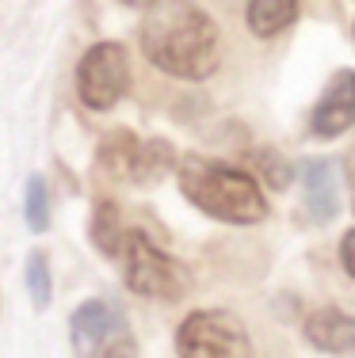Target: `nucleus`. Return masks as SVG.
<instances>
[{
	"label": "nucleus",
	"instance_id": "nucleus-1",
	"mask_svg": "<svg viewBox=\"0 0 355 358\" xmlns=\"http://www.w3.org/2000/svg\"><path fill=\"white\" fill-rule=\"evenodd\" d=\"M141 50L180 80H207L218 69V27L191 0H157L141 20Z\"/></svg>",
	"mask_w": 355,
	"mask_h": 358
},
{
	"label": "nucleus",
	"instance_id": "nucleus-2",
	"mask_svg": "<svg viewBox=\"0 0 355 358\" xmlns=\"http://www.w3.org/2000/svg\"><path fill=\"white\" fill-rule=\"evenodd\" d=\"M176 176H180V191L202 214L218 221H233V225H252V221L267 217L264 191L241 168L222 164V160H207V157H183Z\"/></svg>",
	"mask_w": 355,
	"mask_h": 358
},
{
	"label": "nucleus",
	"instance_id": "nucleus-3",
	"mask_svg": "<svg viewBox=\"0 0 355 358\" xmlns=\"http://www.w3.org/2000/svg\"><path fill=\"white\" fill-rule=\"evenodd\" d=\"M123 275L126 286L141 297H160V301H176L188 289V271L172 259L168 252H160L146 233H126L123 241Z\"/></svg>",
	"mask_w": 355,
	"mask_h": 358
},
{
	"label": "nucleus",
	"instance_id": "nucleus-4",
	"mask_svg": "<svg viewBox=\"0 0 355 358\" xmlns=\"http://www.w3.org/2000/svg\"><path fill=\"white\" fill-rule=\"evenodd\" d=\"M180 358H249V336L237 317L222 309H199L176 331Z\"/></svg>",
	"mask_w": 355,
	"mask_h": 358
},
{
	"label": "nucleus",
	"instance_id": "nucleus-5",
	"mask_svg": "<svg viewBox=\"0 0 355 358\" xmlns=\"http://www.w3.org/2000/svg\"><path fill=\"white\" fill-rule=\"evenodd\" d=\"M130 84V57L118 42H96L77 65V92L84 107L111 110Z\"/></svg>",
	"mask_w": 355,
	"mask_h": 358
},
{
	"label": "nucleus",
	"instance_id": "nucleus-6",
	"mask_svg": "<svg viewBox=\"0 0 355 358\" xmlns=\"http://www.w3.org/2000/svg\"><path fill=\"white\" fill-rule=\"evenodd\" d=\"M99 164L126 183H153L172 164V149L168 141H141L130 130H115L99 145Z\"/></svg>",
	"mask_w": 355,
	"mask_h": 358
},
{
	"label": "nucleus",
	"instance_id": "nucleus-7",
	"mask_svg": "<svg viewBox=\"0 0 355 358\" xmlns=\"http://www.w3.org/2000/svg\"><path fill=\"white\" fill-rule=\"evenodd\" d=\"M69 336L77 358H104L107 347L130 331H126V317L115 301H84L69 320Z\"/></svg>",
	"mask_w": 355,
	"mask_h": 358
},
{
	"label": "nucleus",
	"instance_id": "nucleus-8",
	"mask_svg": "<svg viewBox=\"0 0 355 358\" xmlns=\"http://www.w3.org/2000/svg\"><path fill=\"white\" fill-rule=\"evenodd\" d=\"M351 126H355V69H340L321 92L314 118H309V130L317 138H336V134L351 130Z\"/></svg>",
	"mask_w": 355,
	"mask_h": 358
},
{
	"label": "nucleus",
	"instance_id": "nucleus-9",
	"mask_svg": "<svg viewBox=\"0 0 355 358\" xmlns=\"http://www.w3.org/2000/svg\"><path fill=\"white\" fill-rule=\"evenodd\" d=\"M302 183H306V214L317 225H328L336 217V210H340V202H336V164L325 157L306 160Z\"/></svg>",
	"mask_w": 355,
	"mask_h": 358
},
{
	"label": "nucleus",
	"instance_id": "nucleus-10",
	"mask_svg": "<svg viewBox=\"0 0 355 358\" xmlns=\"http://www.w3.org/2000/svg\"><path fill=\"white\" fill-rule=\"evenodd\" d=\"M306 339L325 355H348L355 351V317L340 309H317L306 317Z\"/></svg>",
	"mask_w": 355,
	"mask_h": 358
},
{
	"label": "nucleus",
	"instance_id": "nucleus-11",
	"mask_svg": "<svg viewBox=\"0 0 355 358\" xmlns=\"http://www.w3.org/2000/svg\"><path fill=\"white\" fill-rule=\"evenodd\" d=\"M298 15V0H249V27L252 35L272 38L286 31Z\"/></svg>",
	"mask_w": 355,
	"mask_h": 358
},
{
	"label": "nucleus",
	"instance_id": "nucleus-12",
	"mask_svg": "<svg viewBox=\"0 0 355 358\" xmlns=\"http://www.w3.org/2000/svg\"><path fill=\"white\" fill-rule=\"evenodd\" d=\"M92 241H96L99 252H107V255H118V252H123L126 233H123L118 206H115L111 199H104V202L96 206V214H92Z\"/></svg>",
	"mask_w": 355,
	"mask_h": 358
},
{
	"label": "nucleus",
	"instance_id": "nucleus-13",
	"mask_svg": "<svg viewBox=\"0 0 355 358\" xmlns=\"http://www.w3.org/2000/svg\"><path fill=\"white\" fill-rule=\"evenodd\" d=\"M23 214H27L31 233H46L50 229V191H46V179L42 176L27 179V202H23Z\"/></svg>",
	"mask_w": 355,
	"mask_h": 358
},
{
	"label": "nucleus",
	"instance_id": "nucleus-14",
	"mask_svg": "<svg viewBox=\"0 0 355 358\" xmlns=\"http://www.w3.org/2000/svg\"><path fill=\"white\" fill-rule=\"evenodd\" d=\"M27 294L35 301V309H46L50 305V294H54V278H50V263L42 252H31L27 259Z\"/></svg>",
	"mask_w": 355,
	"mask_h": 358
},
{
	"label": "nucleus",
	"instance_id": "nucleus-15",
	"mask_svg": "<svg viewBox=\"0 0 355 358\" xmlns=\"http://www.w3.org/2000/svg\"><path fill=\"white\" fill-rule=\"evenodd\" d=\"M260 164H264V179L275 187V191H283V187L291 183V168H286L279 157H272V152H264V157H260Z\"/></svg>",
	"mask_w": 355,
	"mask_h": 358
},
{
	"label": "nucleus",
	"instance_id": "nucleus-16",
	"mask_svg": "<svg viewBox=\"0 0 355 358\" xmlns=\"http://www.w3.org/2000/svg\"><path fill=\"white\" fill-rule=\"evenodd\" d=\"M104 358H138V343H134L130 336H123V339H115V343L107 347Z\"/></svg>",
	"mask_w": 355,
	"mask_h": 358
},
{
	"label": "nucleus",
	"instance_id": "nucleus-17",
	"mask_svg": "<svg viewBox=\"0 0 355 358\" xmlns=\"http://www.w3.org/2000/svg\"><path fill=\"white\" fill-rule=\"evenodd\" d=\"M340 259H344V271L355 278V229L344 233V244H340Z\"/></svg>",
	"mask_w": 355,
	"mask_h": 358
},
{
	"label": "nucleus",
	"instance_id": "nucleus-18",
	"mask_svg": "<svg viewBox=\"0 0 355 358\" xmlns=\"http://www.w3.org/2000/svg\"><path fill=\"white\" fill-rule=\"evenodd\" d=\"M123 4H134V8H141V4H149V0H123Z\"/></svg>",
	"mask_w": 355,
	"mask_h": 358
},
{
	"label": "nucleus",
	"instance_id": "nucleus-19",
	"mask_svg": "<svg viewBox=\"0 0 355 358\" xmlns=\"http://www.w3.org/2000/svg\"><path fill=\"white\" fill-rule=\"evenodd\" d=\"M351 194H355V172H351Z\"/></svg>",
	"mask_w": 355,
	"mask_h": 358
}]
</instances>
